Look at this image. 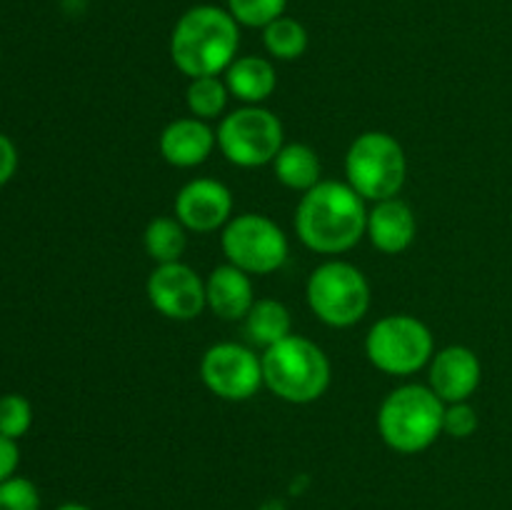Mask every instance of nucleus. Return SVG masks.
Returning a JSON list of instances; mask_svg holds the SVG:
<instances>
[{"mask_svg":"<svg viewBox=\"0 0 512 510\" xmlns=\"http://www.w3.org/2000/svg\"><path fill=\"white\" fill-rule=\"evenodd\" d=\"M365 200L340 180H320L300 195L295 208V233L300 243L320 255H340L365 238Z\"/></svg>","mask_w":512,"mask_h":510,"instance_id":"1","label":"nucleus"},{"mask_svg":"<svg viewBox=\"0 0 512 510\" xmlns=\"http://www.w3.org/2000/svg\"><path fill=\"white\" fill-rule=\"evenodd\" d=\"M238 48V20L218 5L185 10L170 33V60L190 80L225 73L238 58Z\"/></svg>","mask_w":512,"mask_h":510,"instance_id":"2","label":"nucleus"},{"mask_svg":"<svg viewBox=\"0 0 512 510\" xmlns=\"http://www.w3.org/2000/svg\"><path fill=\"white\" fill-rule=\"evenodd\" d=\"M263 385L280 400L308 405L323 398L330 388V360L318 343L305 335H288L260 355Z\"/></svg>","mask_w":512,"mask_h":510,"instance_id":"3","label":"nucleus"},{"mask_svg":"<svg viewBox=\"0 0 512 510\" xmlns=\"http://www.w3.org/2000/svg\"><path fill=\"white\" fill-rule=\"evenodd\" d=\"M443 413L445 403L430 385L405 383L390 390L380 403L378 433L395 453H423L443 433Z\"/></svg>","mask_w":512,"mask_h":510,"instance_id":"4","label":"nucleus"},{"mask_svg":"<svg viewBox=\"0 0 512 510\" xmlns=\"http://www.w3.org/2000/svg\"><path fill=\"white\" fill-rule=\"evenodd\" d=\"M408 178V158L393 135L368 130L345 153V183L363 200L398 198Z\"/></svg>","mask_w":512,"mask_h":510,"instance_id":"5","label":"nucleus"},{"mask_svg":"<svg viewBox=\"0 0 512 510\" xmlns=\"http://www.w3.org/2000/svg\"><path fill=\"white\" fill-rule=\"evenodd\" d=\"M305 298L320 323L330 328H350L368 313L370 283L358 265L348 260H325L310 273Z\"/></svg>","mask_w":512,"mask_h":510,"instance_id":"6","label":"nucleus"},{"mask_svg":"<svg viewBox=\"0 0 512 510\" xmlns=\"http://www.w3.org/2000/svg\"><path fill=\"white\" fill-rule=\"evenodd\" d=\"M365 355L388 375H413L435 355V340L428 325L408 313H393L373 323L365 335Z\"/></svg>","mask_w":512,"mask_h":510,"instance_id":"7","label":"nucleus"},{"mask_svg":"<svg viewBox=\"0 0 512 510\" xmlns=\"http://www.w3.org/2000/svg\"><path fill=\"white\" fill-rule=\"evenodd\" d=\"M218 148L238 168H260L273 163L285 145L283 123L263 105H243L223 115L218 125Z\"/></svg>","mask_w":512,"mask_h":510,"instance_id":"8","label":"nucleus"},{"mask_svg":"<svg viewBox=\"0 0 512 510\" xmlns=\"http://www.w3.org/2000/svg\"><path fill=\"white\" fill-rule=\"evenodd\" d=\"M225 263L248 275H268L285 265L290 243L273 218L260 213H240L228 220L220 235Z\"/></svg>","mask_w":512,"mask_h":510,"instance_id":"9","label":"nucleus"},{"mask_svg":"<svg viewBox=\"0 0 512 510\" xmlns=\"http://www.w3.org/2000/svg\"><path fill=\"white\" fill-rule=\"evenodd\" d=\"M200 380L220 400L243 403L263 388V363L240 343H215L200 358Z\"/></svg>","mask_w":512,"mask_h":510,"instance_id":"10","label":"nucleus"},{"mask_svg":"<svg viewBox=\"0 0 512 510\" xmlns=\"http://www.w3.org/2000/svg\"><path fill=\"white\" fill-rule=\"evenodd\" d=\"M145 293H148L150 305L160 315H165L168 320H178V323L195 320L208 308L205 280L183 260L155 265L145 283Z\"/></svg>","mask_w":512,"mask_h":510,"instance_id":"11","label":"nucleus"},{"mask_svg":"<svg viewBox=\"0 0 512 510\" xmlns=\"http://www.w3.org/2000/svg\"><path fill=\"white\" fill-rule=\"evenodd\" d=\"M175 218L193 233H213L233 218V193L213 178H195L175 195Z\"/></svg>","mask_w":512,"mask_h":510,"instance_id":"12","label":"nucleus"},{"mask_svg":"<svg viewBox=\"0 0 512 510\" xmlns=\"http://www.w3.org/2000/svg\"><path fill=\"white\" fill-rule=\"evenodd\" d=\"M483 380V365L468 345H448L428 363V385L445 405L470 400Z\"/></svg>","mask_w":512,"mask_h":510,"instance_id":"13","label":"nucleus"},{"mask_svg":"<svg viewBox=\"0 0 512 510\" xmlns=\"http://www.w3.org/2000/svg\"><path fill=\"white\" fill-rule=\"evenodd\" d=\"M160 155L165 163L175 168H195L203 165L218 148V133L208 125V120L188 118L170 120L158 138Z\"/></svg>","mask_w":512,"mask_h":510,"instance_id":"14","label":"nucleus"},{"mask_svg":"<svg viewBox=\"0 0 512 510\" xmlns=\"http://www.w3.org/2000/svg\"><path fill=\"white\" fill-rule=\"evenodd\" d=\"M365 235L385 255H398L413 245L418 235V220L413 208L403 198L378 200L368 210V228Z\"/></svg>","mask_w":512,"mask_h":510,"instance_id":"15","label":"nucleus"},{"mask_svg":"<svg viewBox=\"0 0 512 510\" xmlns=\"http://www.w3.org/2000/svg\"><path fill=\"white\" fill-rule=\"evenodd\" d=\"M205 300L208 308L223 320H245L250 313L255 298L253 275L235 265L223 263L210 270L205 278Z\"/></svg>","mask_w":512,"mask_h":510,"instance_id":"16","label":"nucleus"},{"mask_svg":"<svg viewBox=\"0 0 512 510\" xmlns=\"http://www.w3.org/2000/svg\"><path fill=\"white\" fill-rule=\"evenodd\" d=\"M225 85L240 103L263 105L278 88V73L263 55H240L225 70Z\"/></svg>","mask_w":512,"mask_h":510,"instance_id":"17","label":"nucleus"},{"mask_svg":"<svg viewBox=\"0 0 512 510\" xmlns=\"http://www.w3.org/2000/svg\"><path fill=\"white\" fill-rule=\"evenodd\" d=\"M320 170L323 168H320L318 153L305 143L283 145L273 160V173L278 183L290 190H298V193H308L323 180Z\"/></svg>","mask_w":512,"mask_h":510,"instance_id":"18","label":"nucleus"},{"mask_svg":"<svg viewBox=\"0 0 512 510\" xmlns=\"http://www.w3.org/2000/svg\"><path fill=\"white\" fill-rule=\"evenodd\" d=\"M245 335L250 343L260 345V348H270V345L280 343L288 335H293V318L285 303L275 298H258L245 315Z\"/></svg>","mask_w":512,"mask_h":510,"instance_id":"19","label":"nucleus"},{"mask_svg":"<svg viewBox=\"0 0 512 510\" xmlns=\"http://www.w3.org/2000/svg\"><path fill=\"white\" fill-rule=\"evenodd\" d=\"M188 230L175 215H158L143 230V248L155 265L178 263L188 245Z\"/></svg>","mask_w":512,"mask_h":510,"instance_id":"20","label":"nucleus"},{"mask_svg":"<svg viewBox=\"0 0 512 510\" xmlns=\"http://www.w3.org/2000/svg\"><path fill=\"white\" fill-rule=\"evenodd\" d=\"M263 45L270 58L298 60L308 50V30L300 20L280 15L278 20L263 28Z\"/></svg>","mask_w":512,"mask_h":510,"instance_id":"21","label":"nucleus"},{"mask_svg":"<svg viewBox=\"0 0 512 510\" xmlns=\"http://www.w3.org/2000/svg\"><path fill=\"white\" fill-rule=\"evenodd\" d=\"M228 98V85L218 75L193 78L188 83V90H185V103H188L190 115L200 120H215L218 115H223Z\"/></svg>","mask_w":512,"mask_h":510,"instance_id":"22","label":"nucleus"},{"mask_svg":"<svg viewBox=\"0 0 512 510\" xmlns=\"http://www.w3.org/2000/svg\"><path fill=\"white\" fill-rule=\"evenodd\" d=\"M288 0H228V13L243 28H260L270 25L285 15Z\"/></svg>","mask_w":512,"mask_h":510,"instance_id":"23","label":"nucleus"},{"mask_svg":"<svg viewBox=\"0 0 512 510\" xmlns=\"http://www.w3.org/2000/svg\"><path fill=\"white\" fill-rule=\"evenodd\" d=\"M33 425V405L18 393L0 395V435L10 440L23 438Z\"/></svg>","mask_w":512,"mask_h":510,"instance_id":"24","label":"nucleus"},{"mask_svg":"<svg viewBox=\"0 0 512 510\" xmlns=\"http://www.w3.org/2000/svg\"><path fill=\"white\" fill-rule=\"evenodd\" d=\"M0 510H40V493L33 480L13 475L0 483Z\"/></svg>","mask_w":512,"mask_h":510,"instance_id":"25","label":"nucleus"},{"mask_svg":"<svg viewBox=\"0 0 512 510\" xmlns=\"http://www.w3.org/2000/svg\"><path fill=\"white\" fill-rule=\"evenodd\" d=\"M478 425H480L478 410L470 405V400L445 405L443 433L453 435V438H470V435L478 430Z\"/></svg>","mask_w":512,"mask_h":510,"instance_id":"26","label":"nucleus"},{"mask_svg":"<svg viewBox=\"0 0 512 510\" xmlns=\"http://www.w3.org/2000/svg\"><path fill=\"white\" fill-rule=\"evenodd\" d=\"M18 463H20L18 440H10L5 438V435H0V483L13 478L15 470H18Z\"/></svg>","mask_w":512,"mask_h":510,"instance_id":"27","label":"nucleus"},{"mask_svg":"<svg viewBox=\"0 0 512 510\" xmlns=\"http://www.w3.org/2000/svg\"><path fill=\"white\" fill-rule=\"evenodd\" d=\"M18 168V150H15L13 140L8 135L0 133V185L8 183Z\"/></svg>","mask_w":512,"mask_h":510,"instance_id":"28","label":"nucleus"},{"mask_svg":"<svg viewBox=\"0 0 512 510\" xmlns=\"http://www.w3.org/2000/svg\"><path fill=\"white\" fill-rule=\"evenodd\" d=\"M55 510H93V508H88V505H83V503H63V505H58Z\"/></svg>","mask_w":512,"mask_h":510,"instance_id":"29","label":"nucleus"}]
</instances>
